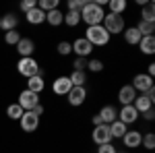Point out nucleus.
Wrapping results in <instances>:
<instances>
[{
  "label": "nucleus",
  "mask_w": 155,
  "mask_h": 153,
  "mask_svg": "<svg viewBox=\"0 0 155 153\" xmlns=\"http://www.w3.org/2000/svg\"><path fill=\"white\" fill-rule=\"evenodd\" d=\"M107 128H110V135H112V139H122L124 135H126V124H122L120 120H114L112 124H107Z\"/></svg>",
  "instance_id": "nucleus-20"
},
{
  "label": "nucleus",
  "mask_w": 155,
  "mask_h": 153,
  "mask_svg": "<svg viewBox=\"0 0 155 153\" xmlns=\"http://www.w3.org/2000/svg\"><path fill=\"white\" fill-rule=\"evenodd\" d=\"M118 120L122 124H134L139 120V112L134 110V106H122V110L118 112Z\"/></svg>",
  "instance_id": "nucleus-9"
},
{
  "label": "nucleus",
  "mask_w": 155,
  "mask_h": 153,
  "mask_svg": "<svg viewBox=\"0 0 155 153\" xmlns=\"http://www.w3.org/2000/svg\"><path fill=\"white\" fill-rule=\"evenodd\" d=\"M0 21H2V15H0Z\"/></svg>",
  "instance_id": "nucleus-45"
},
{
  "label": "nucleus",
  "mask_w": 155,
  "mask_h": 153,
  "mask_svg": "<svg viewBox=\"0 0 155 153\" xmlns=\"http://www.w3.org/2000/svg\"><path fill=\"white\" fill-rule=\"evenodd\" d=\"M85 39H87L91 46H106L107 42H110V33H107L101 25H93V27H87Z\"/></svg>",
  "instance_id": "nucleus-2"
},
{
  "label": "nucleus",
  "mask_w": 155,
  "mask_h": 153,
  "mask_svg": "<svg viewBox=\"0 0 155 153\" xmlns=\"http://www.w3.org/2000/svg\"><path fill=\"white\" fill-rule=\"evenodd\" d=\"M110 2V12L114 15H122L126 11V0H107Z\"/></svg>",
  "instance_id": "nucleus-29"
},
{
  "label": "nucleus",
  "mask_w": 155,
  "mask_h": 153,
  "mask_svg": "<svg viewBox=\"0 0 155 153\" xmlns=\"http://www.w3.org/2000/svg\"><path fill=\"white\" fill-rule=\"evenodd\" d=\"M141 37H143V35L139 33V29H137V27H128V29H126V33H124L126 44H130V46H139Z\"/></svg>",
  "instance_id": "nucleus-23"
},
{
  "label": "nucleus",
  "mask_w": 155,
  "mask_h": 153,
  "mask_svg": "<svg viewBox=\"0 0 155 153\" xmlns=\"http://www.w3.org/2000/svg\"><path fill=\"white\" fill-rule=\"evenodd\" d=\"M6 116L11 118V120H19V118L23 116V108L19 106V104H11V106L6 108Z\"/></svg>",
  "instance_id": "nucleus-31"
},
{
  "label": "nucleus",
  "mask_w": 155,
  "mask_h": 153,
  "mask_svg": "<svg viewBox=\"0 0 155 153\" xmlns=\"http://www.w3.org/2000/svg\"><path fill=\"white\" fill-rule=\"evenodd\" d=\"M87 68H89L91 72H101L104 71V62H101L99 58H93V60L87 62Z\"/></svg>",
  "instance_id": "nucleus-34"
},
{
  "label": "nucleus",
  "mask_w": 155,
  "mask_h": 153,
  "mask_svg": "<svg viewBox=\"0 0 155 153\" xmlns=\"http://www.w3.org/2000/svg\"><path fill=\"white\" fill-rule=\"evenodd\" d=\"M37 6V0H23L21 2V11L23 12H29L31 8H35Z\"/></svg>",
  "instance_id": "nucleus-38"
},
{
  "label": "nucleus",
  "mask_w": 155,
  "mask_h": 153,
  "mask_svg": "<svg viewBox=\"0 0 155 153\" xmlns=\"http://www.w3.org/2000/svg\"><path fill=\"white\" fill-rule=\"evenodd\" d=\"M72 66H74V71H85L87 68V58H74Z\"/></svg>",
  "instance_id": "nucleus-39"
},
{
  "label": "nucleus",
  "mask_w": 155,
  "mask_h": 153,
  "mask_svg": "<svg viewBox=\"0 0 155 153\" xmlns=\"http://www.w3.org/2000/svg\"><path fill=\"white\" fill-rule=\"evenodd\" d=\"M66 97H68L71 106H83L85 99H87V89L85 87H72L71 91L66 93Z\"/></svg>",
  "instance_id": "nucleus-10"
},
{
  "label": "nucleus",
  "mask_w": 155,
  "mask_h": 153,
  "mask_svg": "<svg viewBox=\"0 0 155 153\" xmlns=\"http://www.w3.org/2000/svg\"><path fill=\"white\" fill-rule=\"evenodd\" d=\"M87 4V0H68V11H74V12H81L83 6Z\"/></svg>",
  "instance_id": "nucleus-35"
},
{
  "label": "nucleus",
  "mask_w": 155,
  "mask_h": 153,
  "mask_svg": "<svg viewBox=\"0 0 155 153\" xmlns=\"http://www.w3.org/2000/svg\"><path fill=\"white\" fill-rule=\"evenodd\" d=\"M19 39H21V35L17 33V29H15V31H6V33H4V42H6L8 46H17V44H19Z\"/></svg>",
  "instance_id": "nucleus-32"
},
{
  "label": "nucleus",
  "mask_w": 155,
  "mask_h": 153,
  "mask_svg": "<svg viewBox=\"0 0 155 153\" xmlns=\"http://www.w3.org/2000/svg\"><path fill=\"white\" fill-rule=\"evenodd\" d=\"M134 97H137V91L132 89V85H124V87L118 91V101L122 104V106H132Z\"/></svg>",
  "instance_id": "nucleus-15"
},
{
  "label": "nucleus",
  "mask_w": 155,
  "mask_h": 153,
  "mask_svg": "<svg viewBox=\"0 0 155 153\" xmlns=\"http://www.w3.org/2000/svg\"><path fill=\"white\" fill-rule=\"evenodd\" d=\"M17 25H19V19H17V15H12V12H6V15H2L0 29H4V31H15V29H17Z\"/></svg>",
  "instance_id": "nucleus-18"
},
{
  "label": "nucleus",
  "mask_w": 155,
  "mask_h": 153,
  "mask_svg": "<svg viewBox=\"0 0 155 153\" xmlns=\"http://www.w3.org/2000/svg\"><path fill=\"white\" fill-rule=\"evenodd\" d=\"M71 89H72V83L68 77H58L56 81L52 83V91L56 95H66Z\"/></svg>",
  "instance_id": "nucleus-14"
},
{
  "label": "nucleus",
  "mask_w": 155,
  "mask_h": 153,
  "mask_svg": "<svg viewBox=\"0 0 155 153\" xmlns=\"http://www.w3.org/2000/svg\"><path fill=\"white\" fill-rule=\"evenodd\" d=\"M71 52H72L71 42H60V44H58V54H60V56H68Z\"/></svg>",
  "instance_id": "nucleus-36"
},
{
  "label": "nucleus",
  "mask_w": 155,
  "mask_h": 153,
  "mask_svg": "<svg viewBox=\"0 0 155 153\" xmlns=\"http://www.w3.org/2000/svg\"><path fill=\"white\" fill-rule=\"evenodd\" d=\"M116 153H126V151H116Z\"/></svg>",
  "instance_id": "nucleus-44"
},
{
  "label": "nucleus",
  "mask_w": 155,
  "mask_h": 153,
  "mask_svg": "<svg viewBox=\"0 0 155 153\" xmlns=\"http://www.w3.org/2000/svg\"><path fill=\"white\" fill-rule=\"evenodd\" d=\"M151 87H153V79H151L149 75H145V72L137 75V77L132 79V89H134V91L145 93V91H147V89H151Z\"/></svg>",
  "instance_id": "nucleus-12"
},
{
  "label": "nucleus",
  "mask_w": 155,
  "mask_h": 153,
  "mask_svg": "<svg viewBox=\"0 0 155 153\" xmlns=\"http://www.w3.org/2000/svg\"><path fill=\"white\" fill-rule=\"evenodd\" d=\"M143 118L147 120V122H153V120H155V110L151 108V110H147V112H143Z\"/></svg>",
  "instance_id": "nucleus-40"
},
{
  "label": "nucleus",
  "mask_w": 155,
  "mask_h": 153,
  "mask_svg": "<svg viewBox=\"0 0 155 153\" xmlns=\"http://www.w3.org/2000/svg\"><path fill=\"white\" fill-rule=\"evenodd\" d=\"M17 71H19V75H23V77L29 79V77L41 75V66H39V62L31 56V58H19V62H17Z\"/></svg>",
  "instance_id": "nucleus-4"
},
{
  "label": "nucleus",
  "mask_w": 155,
  "mask_h": 153,
  "mask_svg": "<svg viewBox=\"0 0 155 153\" xmlns=\"http://www.w3.org/2000/svg\"><path fill=\"white\" fill-rule=\"evenodd\" d=\"M19 106L23 108V112H29V110H33V108L39 104V95L33 93V91H21L19 93V101H17Z\"/></svg>",
  "instance_id": "nucleus-5"
},
{
  "label": "nucleus",
  "mask_w": 155,
  "mask_h": 153,
  "mask_svg": "<svg viewBox=\"0 0 155 153\" xmlns=\"http://www.w3.org/2000/svg\"><path fill=\"white\" fill-rule=\"evenodd\" d=\"M99 118H101L104 124H112L114 120H118V110L114 106H104L99 110Z\"/></svg>",
  "instance_id": "nucleus-16"
},
{
  "label": "nucleus",
  "mask_w": 155,
  "mask_h": 153,
  "mask_svg": "<svg viewBox=\"0 0 155 153\" xmlns=\"http://www.w3.org/2000/svg\"><path fill=\"white\" fill-rule=\"evenodd\" d=\"M37 8L44 11V12L56 11L58 8V0H37Z\"/></svg>",
  "instance_id": "nucleus-30"
},
{
  "label": "nucleus",
  "mask_w": 155,
  "mask_h": 153,
  "mask_svg": "<svg viewBox=\"0 0 155 153\" xmlns=\"http://www.w3.org/2000/svg\"><path fill=\"white\" fill-rule=\"evenodd\" d=\"M46 21H48L52 27H58V25L64 21V15L60 12V8H56V11H50V12H46Z\"/></svg>",
  "instance_id": "nucleus-25"
},
{
  "label": "nucleus",
  "mask_w": 155,
  "mask_h": 153,
  "mask_svg": "<svg viewBox=\"0 0 155 153\" xmlns=\"http://www.w3.org/2000/svg\"><path fill=\"white\" fill-rule=\"evenodd\" d=\"M132 106H134V110L139 112V114H143V112H147V110H151L153 108V101L147 97V95H137L134 97V101H132Z\"/></svg>",
  "instance_id": "nucleus-17"
},
{
  "label": "nucleus",
  "mask_w": 155,
  "mask_h": 153,
  "mask_svg": "<svg viewBox=\"0 0 155 153\" xmlns=\"http://www.w3.org/2000/svg\"><path fill=\"white\" fill-rule=\"evenodd\" d=\"M71 46H72V52L77 54V58H87V56L93 52V46H91L85 37H77Z\"/></svg>",
  "instance_id": "nucleus-7"
},
{
  "label": "nucleus",
  "mask_w": 155,
  "mask_h": 153,
  "mask_svg": "<svg viewBox=\"0 0 155 153\" xmlns=\"http://www.w3.org/2000/svg\"><path fill=\"white\" fill-rule=\"evenodd\" d=\"M68 79H71L72 87H83L87 83V75H85V71H72L68 75Z\"/></svg>",
  "instance_id": "nucleus-24"
},
{
  "label": "nucleus",
  "mask_w": 155,
  "mask_h": 153,
  "mask_svg": "<svg viewBox=\"0 0 155 153\" xmlns=\"http://www.w3.org/2000/svg\"><path fill=\"white\" fill-rule=\"evenodd\" d=\"M139 48H141V52H143V54L151 56V54L155 52V37H153V35L141 37V42H139Z\"/></svg>",
  "instance_id": "nucleus-21"
},
{
  "label": "nucleus",
  "mask_w": 155,
  "mask_h": 153,
  "mask_svg": "<svg viewBox=\"0 0 155 153\" xmlns=\"http://www.w3.org/2000/svg\"><path fill=\"white\" fill-rule=\"evenodd\" d=\"M19 124H21V128H23L25 132H33V130H37V126H39V116H35L31 110H29V112H23V116L19 118Z\"/></svg>",
  "instance_id": "nucleus-6"
},
{
  "label": "nucleus",
  "mask_w": 155,
  "mask_h": 153,
  "mask_svg": "<svg viewBox=\"0 0 155 153\" xmlns=\"http://www.w3.org/2000/svg\"><path fill=\"white\" fill-rule=\"evenodd\" d=\"M141 145L145 149H155V135L153 132H147L143 139H141Z\"/></svg>",
  "instance_id": "nucleus-33"
},
{
  "label": "nucleus",
  "mask_w": 155,
  "mask_h": 153,
  "mask_svg": "<svg viewBox=\"0 0 155 153\" xmlns=\"http://www.w3.org/2000/svg\"><path fill=\"white\" fill-rule=\"evenodd\" d=\"M91 139L95 145H106V143H112V135H110V128L107 124H99V126H93V135Z\"/></svg>",
  "instance_id": "nucleus-8"
},
{
  "label": "nucleus",
  "mask_w": 155,
  "mask_h": 153,
  "mask_svg": "<svg viewBox=\"0 0 155 153\" xmlns=\"http://www.w3.org/2000/svg\"><path fill=\"white\" fill-rule=\"evenodd\" d=\"M141 139H143L141 130H126V135L122 137L126 149H137V147H141Z\"/></svg>",
  "instance_id": "nucleus-13"
},
{
  "label": "nucleus",
  "mask_w": 155,
  "mask_h": 153,
  "mask_svg": "<svg viewBox=\"0 0 155 153\" xmlns=\"http://www.w3.org/2000/svg\"><path fill=\"white\" fill-rule=\"evenodd\" d=\"M62 23H66L68 27H77V25L81 23V12H74V11H68L64 15V21Z\"/></svg>",
  "instance_id": "nucleus-28"
},
{
  "label": "nucleus",
  "mask_w": 155,
  "mask_h": 153,
  "mask_svg": "<svg viewBox=\"0 0 155 153\" xmlns=\"http://www.w3.org/2000/svg\"><path fill=\"white\" fill-rule=\"evenodd\" d=\"M145 75H149L151 79H153V75H155V64H149V68H147V72Z\"/></svg>",
  "instance_id": "nucleus-43"
},
{
  "label": "nucleus",
  "mask_w": 155,
  "mask_h": 153,
  "mask_svg": "<svg viewBox=\"0 0 155 153\" xmlns=\"http://www.w3.org/2000/svg\"><path fill=\"white\" fill-rule=\"evenodd\" d=\"M31 112H33V114H35V116H41V114H44V106H41V104H37V106L33 108V110H31Z\"/></svg>",
  "instance_id": "nucleus-41"
},
{
  "label": "nucleus",
  "mask_w": 155,
  "mask_h": 153,
  "mask_svg": "<svg viewBox=\"0 0 155 153\" xmlns=\"http://www.w3.org/2000/svg\"><path fill=\"white\" fill-rule=\"evenodd\" d=\"M27 15V23H31V25H39V23H44L46 21V12L44 11H39V8H31L29 12H25Z\"/></svg>",
  "instance_id": "nucleus-22"
},
{
  "label": "nucleus",
  "mask_w": 155,
  "mask_h": 153,
  "mask_svg": "<svg viewBox=\"0 0 155 153\" xmlns=\"http://www.w3.org/2000/svg\"><path fill=\"white\" fill-rule=\"evenodd\" d=\"M124 17L122 15H114V12H106V17H104V21H101V27L106 29L110 35H114V33H122L124 31Z\"/></svg>",
  "instance_id": "nucleus-3"
},
{
  "label": "nucleus",
  "mask_w": 155,
  "mask_h": 153,
  "mask_svg": "<svg viewBox=\"0 0 155 153\" xmlns=\"http://www.w3.org/2000/svg\"><path fill=\"white\" fill-rule=\"evenodd\" d=\"M141 21H149L155 23V11H153V2H147L143 8H141Z\"/></svg>",
  "instance_id": "nucleus-26"
},
{
  "label": "nucleus",
  "mask_w": 155,
  "mask_h": 153,
  "mask_svg": "<svg viewBox=\"0 0 155 153\" xmlns=\"http://www.w3.org/2000/svg\"><path fill=\"white\" fill-rule=\"evenodd\" d=\"M104 17H106L104 6H99V4H95V2H87V4L83 6V11H81V21H85L87 27L101 25Z\"/></svg>",
  "instance_id": "nucleus-1"
},
{
  "label": "nucleus",
  "mask_w": 155,
  "mask_h": 153,
  "mask_svg": "<svg viewBox=\"0 0 155 153\" xmlns=\"http://www.w3.org/2000/svg\"><path fill=\"white\" fill-rule=\"evenodd\" d=\"M17 52L21 54V58H31L33 52H35V42L29 39V37H21L19 44H17Z\"/></svg>",
  "instance_id": "nucleus-11"
},
{
  "label": "nucleus",
  "mask_w": 155,
  "mask_h": 153,
  "mask_svg": "<svg viewBox=\"0 0 155 153\" xmlns=\"http://www.w3.org/2000/svg\"><path fill=\"white\" fill-rule=\"evenodd\" d=\"M91 122H93V126H99V124H104V122H101V118H99V114H95V116L91 118Z\"/></svg>",
  "instance_id": "nucleus-42"
},
{
  "label": "nucleus",
  "mask_w": 155,
  "mask_h": 153,
  "mask_svg": "<svg viewBox=\"0 0 155 153\" xmlns=\"http://www.w3.org/2000/svg\"><path fill=\"white\" fill-rule=\"evenodd\" d=\"M27 91H33V93H41L44 91V75H35V77H29L27 79Z\"/></svg>",
  "instance_id": "nucleus-19"
},
{
  "label": "nucleus",
  "mask_w": 155,
  "mask_h": 153,
  "mask_svg": "<svg viewBox=\"0 0 155 153\" xmlns=\"http://www.w3.org/2000/svg\"><path fill=\"white\" fill-rule=\"evenodd\" d=\"M137 29H139V33H141L143 37L153 35V33H155V23H149V21H139Z\"/></svg>",
  "instance_id": "nucleus-27"
},
{
  "label": "nucleus",
  "mask_w": 155,
  "mask_h": 153,
  "mask_svg": "<svg viewBox=\"0 0 155 153\" xmlns=\"http://www.w3.org/2000/svg\"><path fill=\"white\" fill-rule=\"evenodd\" d=\"M118 149L112 145V143H106V145H97V153H116Z\"/></svg>",
  "instance_id": "nucleus-37"
}]
</instances>
